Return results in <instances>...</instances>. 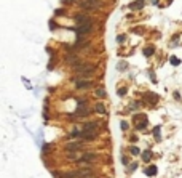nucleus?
I'll use <instances>...</instances> for the list:
<instances>
[{"instance_id":"1","label":"nucleus","mask_w":182,"mask_h":178,"mask_svg":"<svg viewBox=\"0 0 182 178\" xmlns=\"http://www.w3.org/2000/svg\"><path fill=\"white\" fill-rule=\"evenodd\" d=\"M91 29H93V21L85 23V24H82L78 27H75V31H77V34H78V35H85L86 32H90Z\"/></svg>"},{"instance_id":"2","label":"nucleus","mask_w":182,"mask_h":178,"mask_svg":"<svg viewBox=\"0 0 182 178\" xmlns=\"http://www.w3.org/2000/svg\"><path fill=\"white\" fill-rule=\"evenodd\" d=\"M75 85H77V88H80V90H86V88H90V80H80V79H77L75 80Z\"/></svg>"},{"instance_id":"3","label":"nucleus","mask_w":182,"mask_h":178,"mask_svg":"<svg viewBox=\"0 0 182 178\" xmlns=\"http://www.w3.org/2000/svg\"><path fill=\"white\" fill-rule=\"evenodd\" d=\"M75 21H77V24H78V26H82V24H85V23H90L91 19H90L88 16H85V15H77V16H75Z\"/></svg>"},{"instance_id":"4","label":"nucleus","mask_w":182,"mask_h":178,"mask_svg":"<svg viewBox=\"0 0 182 178\" xmlns=\"http://www.w3.org/2000/svg\"><path fill=\"white\" fill-rule=\"evenodd\" d=\"M77 114H78V116H88L90 114V109L88 108H86V106H77Z\"/></svg>"},{"instance_id":"5","label":"nucleus","mask_w":182,"mask_h":178,"mask_svg":"<svg viewBox=\"0 0 182 178\" xmlns=\"http://www.w3.org/2000/svg\"><path fill=\"white\" fill-rule=\"evenodd\" d=\"M96 127H98L96 122H88L85 124V132H96Z\"/></svg>"},{"instance_id":"6","label":"nucleus","mask_w":182,"mask_h":178,"mask_svg":"<svg viewBox=\"0 0 182 178\" xmlns=\"http://www.w3.org/2000/svg\"><path fill=\"white\" fill-rule=\"evenodd\" d=\"M144 98H149V100H150V104H155V103L158 101V96L153 95V93H145V95H144Z\"/></svg>"},{"instance_id":"7","label":"nucleus","mask_w":182,"mask_h":178,"mask_svg":"<svg viewBox=\"0 0 182 178\" xmlns=\"http://www.w3.org/2000/svg\"><path fill=\"white\" fill-rule=\"evenodd\" d=\"M144 6V0H137L136 3H131L129 8H133V10H136V8H142Z\"/></svg>"},{"instance_id":"8","label":"nucleus","mask_w":182,"mask_h":178,"mask_svg":"<svg viewBox=\"0 0 182 178\" xmlns=\"http://www.w3.org/2000/svg\"><path fill=\"white\" fill-rule=\"evenodd\" d=\"M96 111H98V114H105V108H104L102 103H98V104H96Z\"/></svg>"},{"instance_id":"9","label":"nucleus","mask_w":182,"mask_h":178,"mask_svg":"<svg viewBox=\"0 0 182 178\" xmlns=\"http://www.w3.org/2000/svg\"><path fill=\"white\" fill-rule=\"evenodd\" d=\"M169 61H171V64H172V66H179V64H180V60L177 58V56H171V58H169Z\"/></svg>"},{"instance_id":"10","label":"nucleus","mask_w":182,"mask_h":178,"mask_svg":"<svg viewBox=\"0 0 182 178\" xmlns=\"http://www.w3.org/2000/svg\"><path fill=\"white\" fill-rule=\"evenodd\" d=\"M67 61H69L70 64H75V63H78V58H77V56H67Z\"/></svg>"},{"instance_id":"11","label":"nucleus","mask_w":182,"mask_h":178,"mask_svg":"<svg viewBox=\"0 0 182 178\" xmlns=\"http://www.w3.org/2000/svg\"><path fill=\"white\" fill-rule=\"evenodd\" d=\"M142 159H144L145 162H149V161H150V151H144V153H142Z\"/></svg>"},{"instance_id":"12","label":"nucleus","mask_w":182,"mask_h":178,"mask_svg":"<svg viewBox=\"0 0 182 178\" xmlns=\"http://www.w3.org/2000/svg\"><path fill=\"white\" fill-rule=\"evenodd\" d=\"M94 159H96L94 154H85L83 156V161H94Z\"/></svg>"},{"instance_id":"13","label":"nucleus","mask_w":182,"mask_h":178,"mask_svg":"<svg viewBox=\"0 0 182 178\" xmlns=\"http://www.w3.org/2000/svg\"><path fill=\"white\" fill-rule=\"evenodd\" d=\"M145 173H147V175H155V173H157V167H150V168H147Z\"/></svg>"},{"instance_id":"14","label":"nucleus","mask_w":182,"mask_h":178,"mask_svg":"<svg viewBox=\"0 0 182 178\" xmlns=\"http://www.w3.org/2000/svg\"><path fill=\"white\" fill-rule=\"evenodd\" d=\"M152 53H153V48H152V47H147V48L144 50V55H145V56H150Z\"/></svg>"},{"instance_id":"15","label":"nucleus","mask_w":182,"mask_h":178,"mask_svg":"<svg viewBox=\"0 0 182 178\" xmlns=\"http://www.w3.org/2000/svg\"><path fill=\"white\" fill-rule=\"evenodd\" d=\"M96 95H98V96H102V98H104V96H105V90H102V88H99L98 91H96Z\"/></svg>"},{"instance_id":"16","label":"nucleus","mask_w":182,"mask_h":178,"mask_svg":"<svg viewBox=\"0 0 182 178\" xmlns=\"http://www.w3.org/2000/svg\"><path fill=\"white\" fill-rule=\"evenodd\" d=\"M78 148H80L78 143H74V144H69V146H67V149H78Z\"/></svg>"},{"instance_id":"17","label":"nucleus","mask_w":182,"mask_h":178,"mask_svg":"<svg viewBox=\"0 0 182 178\" xmlns=\"http://www.w3.org/2000/svg\"><path fill=\"white\" fill-rule=\"evenodd\" d=\"M131 153H133L134 156H137V154H139V149H137V148H134V146H133V148H131Z\"/></svg>"},{"instance_id":"18","label":"nucleus","mask_w":182,"mask_h":178,"mask_svg":"<svg viewBox=\"0 0 182 178\" xmlns=\"http://www.w3.org/2000/svg\"><path fill=\"white\" fill-rule=\"evenodd\" d=\"M50 29H56V23L54 21H50Z\"/></svg>"},{"instance_id":"19","label":"nucleus","mask_w":182,"mask_h":178,"mask_svg":"<svg viewBox=\"0 0 182 178\" xmlns=\"http://www.w3.org/2000/svg\"><path fill=\"white\" fill-rule=\"evenodd\" d=\"M155 135L157 138H160V127H155Z\"/></svg>"},{"instance_id":"20","label":"nucleus","mask_w":182,"mask_h":178,"mask_svg":"<svg viewBox=\"0 0 182 178\" xmlns=\"http://www.w3.org/2000/svg\"><path fill=\"white\" fill-rule=\"evenodd\" d=\"M125 93H126V90H125V88H121V90H118V95H120V96H123V95H125Z\"/></svg>"},{"instance_id":"21","label":"nucleus","mask_w":182,"mask_h":178,"mask_svg":"<svg viewBox=\"0 0 182 178\" xmlns=\"http://www.w3.org/2000/svg\"><path fill=\"white\" fill-rule=\"evenodd\" d=\"M121 128L126 130V128H128V124H126V122H121Z\"/></svg>"}]
</instances>
